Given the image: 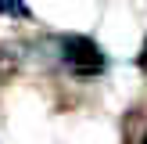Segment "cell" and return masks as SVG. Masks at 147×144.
<instances>
[{
  "label": "cell",
  "mask_w": 147,
  "mask_h": 144,
  "mask_svg": "<svg viewBox=\"0 0 147 144\" xmlns=\"http://www.w3.org/2000/svg\"><path fill=\"white\" fill-rule=\"evenodd\" d=\"M57 54H61V65L68 69V76H76V79H97L108 69L104 50L90 36H61L57 40Z\"/></svg>",
  "instance_id": "1"
},
{
  "label": "cell",
  "mask_w": 147,
  "mask_h": 144,
  "mask_svg": "<svg viewBox=\"0 0 147 144\" xmlns=\"http://www.w3.org/2000/svg\"><path fill=\"white\" fill-rule=\"evenodd\" d=\"M122 144H147V115L129 112L122 119Z\"/></svg>",
  "instance_id": "2"
},
{
  "label": "cell",
  "mask_w": 147,
  "mask_h": 144,
  "mask_svg": "<svg viewBox=\"0 0 147 144\" xmlns=\"http://www.w3.org/2000/svg\"><path fill=\"white\" fill-rule=\"evenodd\" d=\"M0 14H7V18H29V7H25V0H0Z\"/></svg>",
  "instance_id": "3"
}]
</instances>
